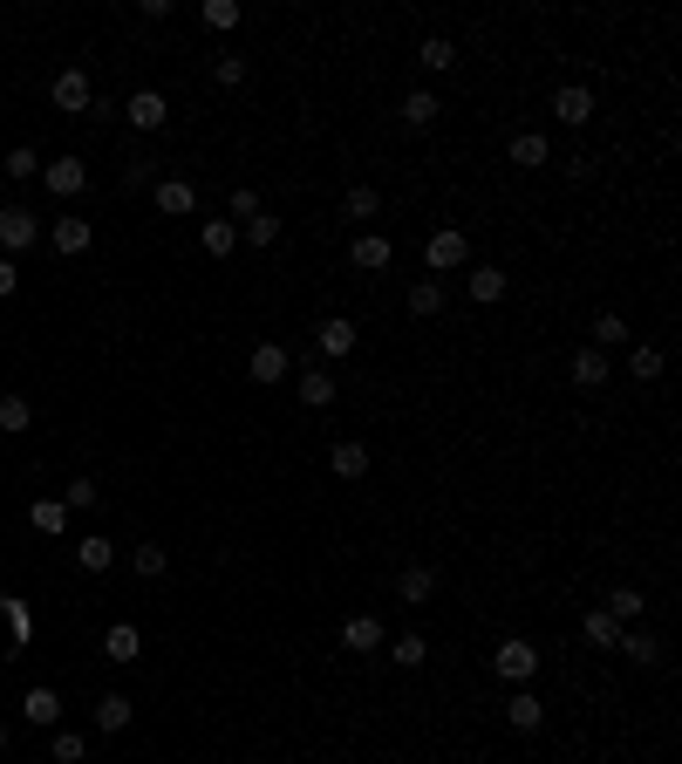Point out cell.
Returning a JSON list of instances; mask_svg holds the SVG:
<instances>
[{
	"instance_id": "484cf974",
	"label": "cell",
	"mask_w": 682,
	"mask_h": 764,
	"mask_svg": "<svg viewBox=\"0 0 682 764\" xmlns=\"http://www.w3.org/2000/svg\"><path fill=\"white\" fill-rule=\"evenodd\" d=\"M546 137H539V130H519V137H512V164H519V171H539V164H546Z\"/></svg>"
},
{
	"instance_id": "e0dca14e",
	"label": "cell",
	"mask_w": 682,
	"mask_h": 764,
	"mask_svg": "<svg viewBox=\"0 0 682 764\" xmlns=\"http://www.w3.org/2000/svg\"><path fill=\"white\" fill-rule=\"evenodd\" d=\"M396 594H403V608H423V601L437 594V573H430V567H403V580H396Z\"/></svg>"
},
{
	"instance_id": "9a60e30c",
	"label": "cell",
	"mask_w": 682,
	"mask_h": 764,
	"mask_svg": "<svg viewBox=\"0 0 682 764\" xmlns=\"http://www.w3.org/2000/svg\"><path fill=\"white\" fill-rule=\"evenodd\" d=\"M348 260H355L362 273L389 267V239H382V232H355V246H348Z\"/></svg>"
},
{
	"instance_id": "83f0119b",
	"label": "cell",
	"mask_w": 682,
	"mask_h": 764,
	"mask_svg": "<svg viewBox=\"0 0 682 764\" xmlns=\"http://www.w3.org/2000/svg\"><path fill=\"white\" fill-rule=\"evenodd\" d=\"M471 301H478V307L505 301V273H498V267H471Z\"/></svg>"
},
{
	"instance_id": "52a82bcc",
	"label": "cell",
	"mask_w": 682,
	"mask_h": 764,
	"mask_svg": "<svg viewBox=\"0 0 682 764\" xmlns=\"http://www.w3.org/2000/svg\"><path fill=\"white\" fill-rule=\"evenodd\" d=\"M21 717H28L35 730H55V724H62V696H55L48 683H41V689H28V696H21Z\"/></svg>"
},
{
	"instance_id": "7c38bea8",
	"label": "cell",
	"mask_w": 682,
	"mask_h": 764,
	"mask_svg": "<svg viewBox=\"0 0 682 764\" xmlns=\"http://www.w3.org/2000/svg\"><path fill=\"white\" fill-rule=\"evenodd\" d=\"M246 376H253V382H280V376H287V348H280V342H260L253 355H246Z\"/></svg>"
},
{
	"instance_id": "2e32d148",
	"label": "cell",
	"mask_w": 682,
	"mask_h": 764,
	"mask_svg": "<svg viewBox=\"0 0 682 764\" xmlns=\"http://www.w3.org/2000/svg\"><path fill=\"white\" fill-rule=\"evenodd\" d=\"M294 396H301L307 410H328V403H335V376H328V369H307V376L294 382Z\"/></svg>"
},
{
	"instance_id": "7dc6e473",
	"label": "cell",
	"mask_w": 682,
	"mask_h": 764,
	"mask_svg": "<svg viewBox=\"0 0 682 764\" xmlns=\"http://www.w3.org/2000/svg\"><path fill=\"white\" fill-rule=\"evenodd\" d=\"M0 751H7V724H0Z\"/></svg>"
},
{
	"instance_id": "f546056e",
	"label": "cell",
	"mask_w": 682,
	"mask_h": 764,
	"mask_svg": "<svg viewBox=\"0 0 682 764\" xmlns=\"http://www.w3.org/2000/svg\"><path fill=\"white\" fill-rule=\"evenodd\" d=\"M232 246H239V226H232V219H205V253H212V260H226Z\"/></svg>"
},
{
	"instance_id": "ba28073f",
	"label": "cell",
	"mask_w": 682,
	"mask_h": 764,
	"mask_svg": "<svg viewBox=\"0 0 682 764\" xmlns=\"http://www.w3.org/2000/svg\"><path fill=\"white\" fill-rule=\"evenodd\" d=\"M123 116H130L137 130H164V116H171V103H164L157 89H137V96L123 103Z\"/></svg>"
},
{
	"instance_id": "f1b7e54d",
	"label": "cell",
	"mask_w": 682,
	"mask_h": 764,
	"mask_svg": "<svg viewBox=\"0 0 682 764\" xmlns=\"http://www.w3.org/2000/svg\"><path fill=\"white\" fill-rule=\"evenodd\" d=\"M28 423H35V403H28V396H0V430H7V437H21Z\"/></svg>"
},
{
	"instance_id": "6da1fadb",
	"label": "cell",
	"mask_w": 682,
	"mask_h": 764,
	"mask_svg": "<svg viewBox=\"0 0 682 764\" xmlns=\"http://www.w3.org/2000/svg\"><path fill=\"white\" fill-rule=\"evenodd\" d=\"M492 669L505 676V683H519V689H526L532 676H539V649H532L526 635H505V642H498V655H492Z\"/></svg>"
},
{
	"instance_id": "277c9868",
	"label": "cell",
	"mask_w": 682,
	"mask_h": 764,
	"mask_svg": "<svg viewBox=\"0 0 682 764\" xmlns=\"http://www.w3.org/2000/svg\"><path fill=\"white\" fill-rule=\"evenodd\" d=\"M35 239H41V219L28 205H7V212H0V246H7V253H21V246H35Z\"/></svg>"
},
{
	"instance_id": "d4e9b609",
	"label": "cell",
	"mask_w": 682,
	"mask_h": 764,
	"mask_svg": "<svg viewBox=\"0 0 682 764\" xmlns=\"http://www.w3.org/2000/svg\"><path fill=\"white\" fill-rule=\"evenodd\" d=\"M614 649L628 655V662H662V642H655L648 628H621V642H614Z\"/></svg>"
},
{
	"instance_id": "b9f144b4",
	"label": "cell",
	"mask_w": 682,
	"mask_h": 764,
	"mask_svg": "<svg viewBox=\"0 0 682 764\" xmlns=\"http://www.w3.org/2000/svg\"><path fill=\"white\" fill-rule=\"evenodd\" d=\"M96 478H76V485H69V492H62V505H69V512H89V505H96Z\"/></svg>"
},
{
	"instance_id": "d6986e66",
	"label": "cell",
	"mask_w": 682,
	"mask_h": 764,
	"mask_svg": "<svg viewBox=\"0 0 682 764\" xmlns=\"http://www.w3.org/2000/svg\"><path fill=\"white\" fill-rule=\"evenodd\" d=\"M110 560H116V546H110L103 533L76 539V567H82V573H110Z\"/></svg>"
},
{
	"instance_id": "7402d4cb",
	"label": "cell",
	"mask_w": 682,
	"mask_h": 764,
	"mask_svg": "<svg viewBox=\"0 0 682 764\" xmlns=\"http://www.w3.org/2000/svg\"><path fill=\"white\" fill-rule=\"evenodd\" d=\"M130 717H137V710H130V696H123V689H110V696H96V730H123Z\"/></svg>"
},
{
	"instance_id": "60d3db41",
	"label": "cell",
	"mask_w": 682,
	"mask_h": 764,
	"mask_svg": "<svg viewBox=\"0 0 682 764\" xmlns=\"http://www.w3.org/2000/svg\"><path fill=\"white\" fill-rule=\"evenodd\" d=\"M0 171H7V178H41V157L21 144V151H7V164H0Z\"/></svg>"
},
{
	"instance_id": "44dd1931",
	"label": "cell",
	"mask_w": 682,
	"mask_h": 764,
	"mask_svg": "<svg viewBox=\"0 0 682 764\" xmlns=\"http://www.w3.org/2000/svg\"><path fill=\"white\" fill-rule=\"evenodd\" d=\"M137 649H144V635H137L130 621H116L110 635H103V655H110V662H137Z\"/></svg>"
},
{
	"instance_id": "4fadbf2b",
	"label": "cell",
	"mask_w": 682,
	"mask_h": 764,
	"mask_svg": "<svg viewBox=\"0 0 682 764\" xmlns=\"http://www.w3.org/2000/svg\"><path fill=\"white\" fill-rule=\"evenodd\" d=\"M567 376H573V389H601L607 382V355L601 348H580V355L567 362Z\"/></svg>"
},
{
	"instance_id": "bcb514c9",
	"label": "cell",
	"mask_w": 682,
	"mask_h": 764,
	"mask_svg": "<svg viewBox=\"0 0 682 764\" xmlns=\"http://www.w3.org/2000/svg\"><path fill=\"white\" fill-rule=\"evenodd\" d=\"M14 287H21V267H14V260H0V301H7Z\"/></svg>"
},
{
	"instance_id": "f35d334b",
	"label": "cell",
	"mask_w": 682,
	"mask_h": 764,
	"mask_svg": "<svg viewBox=\"0 0 682 764\" xmlns=\"http://www.w3.org/2000/svg\"><path fill=\"white\" fill-rule=\"evenodd\" d=\"M628 369H635V382H655V376H662V348H635V355H628Z\"/></svg>"
},
{
	"instance_id": "3957f363",
	"label": "cell",
	"mask_w": 682,
	"mask_h": 764,
	"mask_svg": "<svg viewBox=\"0 0 682 764\" xmlns=\"http://www.w3.org/2000/svg\"><path fill=\"white\" fill-rule=\"evenodd\" d=\"M48 103H55V110H69V116H89L96 89H89V76H82V69H62V76H55V89H48Z\"/></svg>"
},
{
	"instance_id": "d590c367",
	"label": "cell",
	"mask_w": 682,
	"mask_h": 764,
	"mask_svg": "<svg viewBox=\"0 0 682 764\" xmlns=\"http://www.w3.org/2000/svg\"><path fill=\"white\" fill-rule=\"evenodd\" d=\"M451 62H457V48H451L444 35H430V41H423V69H430V76H444Z\"/></svg>"
},
{
	"instance_id": "7a4b0ae2",
	"label": "cell",
	"mask_w": 682,
	"mask_h": 764,
	"mask_svg": "<svg viewBox=\"0 0 682 764\" xmlns=\"http://www.w3.org/2000/svg\"><path fill=\"white\" fill-rule=\"evenodd\" d=\"M464 260H471V239H464L457 226L430 232V246H423V267H430V273H457Z\"/></svg>"
},
{
	"instance_id": "7bdbcfd3",
	"label": "cell",
	"mask_w": 682,
	"mask_h": 764,
	"mask_svg": "<svg viewBox=\"0 0 682 764\" xmlns=\"http://www.w3.org/2000/svg\"><path fill=\"white\" fill-rule=\"evenodd\" d=\"M260 212H266V205H260V191H246V185L232 191V219H239V226H246V219H260Z\"/></svg>"
},
{
	"instance_id": "74e56055",
	"label": "cell",
	"mask_w": 682,
	"mask_h": 764,
	"mask_svg": "<svg viewBox=\"0 0 682 764\" xmlns=\"http://www.w3.org/2000/svg\"><path fill=\"white\" fill-rule=\"evenodd\" d=\"M130 567L144 573V580H157V573H164V546H151V539H144V546H130Z\"/></svg>"
},
{
	"instance_id": "8d00e7d4",
	"label": "cell",
	"mask_w": 682,
	"mask_h": 764,
	"mask_svg": "<svg viewBox=\"0 0 682 764\" xmlns=\"http://www.w3.org/2000/svg\"><path fill=\"white\" fill-rule=\"evenodd\" d=\"M82 751H89V744H82L76 730H55V744H48V758H55V764H82Z\"/></svg>"
},
{
	"instance_id": "603a6c76",
	"label": "cell",
	"mask_w": 682,
	"mask_h": 764,
	"mask_svg": "<svg viewBox=\"0 0 682 764\" xmlns=\"http://www.w3.org/2000/svg\"><path fill=\"white\" fill-rule=\"evenodd\" d=\"M505 724H512V730H539V724H546V710H539V696H532V689H519V696L505 703Z\"/></svg>"
},
{
	"instance_id": "e575fe53",
	"label": "cell",
	"mask_w": 682,
	"mask_h": 764,
	"mask_svg": "<svg viewBox=\"0 0 682 764\" xmlns=\"http://www.w3.org/2000/svg\"><path fill=\"white\" fill-rule=\"evenodd\" d=\"M239 239H246V246H273V239H280V219H273V212H260V219H246V226H239Z\"/></svg>"
},
{
	"instance_id": "5b68a950",
	"label": "cell",
	"mask_w": 682,
	"mask_h": 764,
	"mask_svg": "<svg viewBox=\"0 0 682 764\" xmlns=\"http://www.w3.org/2000/svg\"><path fill=\"white\" fill-rule=\"evenodd\" d=\"M41 185L55 191V198H76V191L89 185V164H82V157H55V164H41Z\"/></svg>"
},
{
	"instance_id": "30bf717a",
	"label": "cell",
	"mask_w": 682,
	"mask_h": 764,
	"mask_svg": "<svg viewBox=\"0 0 682 764\" xmlns=\"http://www.w3.org/2000/svg\"><path fill=\"white\" fill-rule=\"evenodd\" d=\"M314 342H321V355H355V321H348V314H328V321L314 328Z\"/></svg>"
},
{
	"instance_id": "4dcf8cb0",
	"label": "cell",
	"mask_w": 682,
	"mask_h": 764,
	"mask_svg": "<svg viewBox=\"0 0 682 764\" xmlns=\"http://www.w3.org/2000/svg\"><path fill=\"white\" fill-rule=\"evenodd\" d=\"M437 110H444V103H437V96H430V89H410V96H403V123H437Z\"/></svg>"
},
{
	"instance_id": "9c48e42d",
	"label": "cell",
	"mask_w": 682,
	"mask_h": 764,
	"mask_svg": "<svg viewBox=\"0 0 682 764\" xmlns=\"http://www.w3.org/2000/svg\"><path fill=\"white\" fill-rule=\"evenodd\" d=\"M341 649L376 655V649H382V621H376V614H348V628H341Z\"/></svg>"
},
{
	"instance_id": "4316f807",
	"label": "cell",
	"mask_w": 682,
	"mask_h": 764,
	"mask_svg": "<svg viewBox=\"0 0 682 764\" xmlns=\"http://www.w3.org/2000/svg\"><path fill=\"white\" fill-rule=\"evenodd\" d=\"M28 526H35V533H62V526H69V505H62V498H35V505H28Z\"/></svg>"
},
{
	"instance_id": "f6af8a7d",
	"label": "cell",
	"mask_w": 682,
	"mask_h": 764,
	"mask_svg": "<svg viewBox=\"0 0 682 764\" xmlns=\"http://www.w3.org/2000/svg\"><path fill=\"white\" fill-rule=\"evenodd\" d=\"M219 82H246V55H219Z\"/></svg>"
},
{
	"instance_id": "8fae6325",
	"label": "cell",
	"mask_w": 682,
	"mask_h": 764,
	"mask_svg": "<svg viewBox=\"0 0 682 764\" xmlns=\"http://www.w3.org/2000/svg\"><path fill=\"white\" fill-rule=\"evenodd\" d=\"M553 116H560V123H573V130H580V123L594 116V89H580V82H567V89L553 96Z\"/></svg>"
},
{
	"instance_id": "5bb4252c",
	"label": "cell",
	"mask_w": 682,
	"mask_h": 764,
	"mask_svg": "<svg viewBox=\"0 0 682 764\" xmlns=\"http://www.w3.org/2000/svg\"><path fill=\"white\" fill-rule=\"evenodd\" d=\"M328 464H335V478H369V444L362 437H341Z\"/></svg>"
},
{
	"instance_id": "836d02e7",
	"label": "cell",
	"mask_w": 682,
	"mask_h": 764,
	"mask_svg": "<svg viewBox=\"0 0 682 764\" xmlns=\"http://www.w3.org/2000/svg\"><path fill=\"white\" fill-rule=\"evenodd\" d=\"M341 212L369 226V219H376V212H382V198H376V191H369V185H355V191H348V198H341Z\"/></svg>"
},
{
	"instance_id": "ab89813d",
	"label": "cell",
	"mask_w": 682,
	"mask_h": 764,
	"mask_svg": "<svg viewBox=\"0 0 682 764\" xmlns=\"http://www.w3.org/2000/svg\"><path fill=\"white\" fill-rule=\"evenodd\" d=\"M423 635H403V642H396V649H389V662H396V669H423Z\"/></svg>"
},
{
	"instance_id": "cb8c5ba5",
	"label": "cell",
	"mask_w": 682,
	"mask_h": 764,
	"mask_svg": "<svg viewBox=\"0 0 682 764\" xmlns=\"http://www.w3.org/2000/svg\"><path fill=\"white\" fill-rule=\"evenodd\" d=\"M410 314H417V321H437V314H444V287H437L430 273H423L417 287H410Z\"/></svg>"
},
{
	"instance_id": "d6a6232c",
	"label": "cell",
	"mask_w": 682,
	"mask_h": 764,
	"mask_svg": "<svg viewBox=\"0 0 682 764\" xmlns=\"http://www.w3.org/2000/svg\"><path fill=\"white\" fill-rule=\"evenodd\" d=\"M614 342H628V321H621L614 307H601V314H594V348H614Z\"/></svg>"
},
{
	"instance_id": "ee69618b",
	"label": "cell",
	"mask_w": 682,
	"mask_h": 764,
	"mask_svg": "<svg viewBox=\"0 0 682 764\" xmlns=\"http://www.w3.org/2000/svg\"><path fill=\"white\" fill-rule=\"evenodd\" d=\"M205 28H239V7L232 0H205Z\"/></svg>"
},
{
	"instance_id": "1f68e13d",
	"label": "cell",
	"mask_w": 682,
	"mask_h": 764,
	"mask_svg": "<svg viewBox=\"0 0 682 764\" xmlns=\"http://www.w3.org/2000/svg\"><path fill=\"white\" fill-rule=\"evenodd\" d=\"M642 587H614V594H607V614H614V621H642Z\"/></svg>"
},
{
	"instance_id": "ffe728a7",
	"label": "cell",
	"mask_w": 682,
	"mask_h": 764,
	"mask_svg": "<svg viewBox=\"0 0 682 764\" xmlns=\"http://www.w3.org/2000/svg\"><path fill=\"white\" fill-rule=\"evenodd\" d=\"M580 635H587L594 649H614V642H621V621H614L607 608H587V621H580Z\"/></svg>"
},
{
	"instance_id": "8992f818",
	"label": "cell",
	"mask_w": 682,
	"mask_h": 764,
	"mask_svg": "<svg viewBox=\"0 0 682 764\" xmlns=\"http://www.w3.org/2000/svg\"><path fill=\"white\" fill-rule=\"evenodd\" d=\"M151 205L164 212V219H191V212H198V191H191L185 178H164V185L151 191Z\"/></svg>"
},
{
	"instance_id": "ac0fdd59",
	"label": "cell",
	"mask_w": 682,
	"mask_h": 764,
	"mask_svg": "<svg viewBox=\"0 0 682 764\" xmlns=\"http://www.w3.org/2000/svg\"><path fill=\"white\" fill-rule=\"evenodd\" d=\"M89 246H96L89 219H55V253H89Z\"/></svg>"
}]
</instances>
